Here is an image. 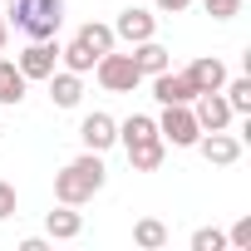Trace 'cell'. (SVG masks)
I'll return each mask as SVG.
<instances>
[{
  "label": "cell",
  "instance_id": "603a6c76",
  "mask_svg": "<svg viewBox=\"0 0 251 251\" xmlns=\"http://www.w3.org/2000/svg\"><path fill=\"white\" fill-rule=\"evenodd\" d=\"M202 10H207L212 20H236V15H241V0H202Z\"/></svg>",
  "mask_w": 251,
  "mask_h": 251
},
{
  "label": "cell",
  "instance_id": "4fadbf2b",
  "mask_svg": "<svg viewBox=\"0 0 251 251\" xmlns=\"http://www.w3.org/2000/svg\"><path fill=\"white\" fill-rule=\"evenodd\" d=\"M153 138H163V133H158V123L148 113H133V118L118 123V143L123 148H138V143H153Z\"/></svg>",
  "mask_w": 251,
  "mask_h": 251
},
{
  "label": "cell",
  "instance_id": "7402d4cb",
  "mask_svg": "<svg viewBox=\"0 0 251 251\" xmlns=\"http://www.w3.org/2000/svg\"><path fill=\"white\" fill-rule=\"evenodd\" d=\"M226 246V231H217V226H197L192 231V251H222Z\"/></svg>",
  "mask_w": 251,
  "mask_h": 251
},
{
  "label": "cell",
  "instance_id": "7c38bea8",
  "mask_svg": "<svg viewBox=\"0 0 251 251\" xmlns=\"http://www.w3.org/2000/svg\"><path fill=\"white\" fill-rule=\"evenodd\" d=\"M50 99H54V108H79V99H84V74H50Z\"/></svg>",
  "mask_w": 251,
  "mask_h": 251
},
{
  "label": "cell",
  "instance_id": "8992f818",
  "mask_svg": "<svg viewBox=\"0 0 251 251\" xmlns=\"http://www.w3.org/2000/svg\"><path fill=\"white\" fill-rule=\"evenodd\" d=\"M153 35H158V15H153V10H143V5L118 10V20H113V40L143 45V40H153Z\"/></svg>",
  "mask_w": 251,
  "mask_h": 251
},
{
  "label": "cell",
  "instance_id": "44dd1931",
  "mask_svg": "<svg viewBox=\"0 0 251 251\" xmlns=\"http://www.w3.org/2000/svg\"><path fill=\"white\" fill-rule=\"evenodd\" d=\"M133 241L148 246V251H158V246H168V226H163L158 217H143V222L133 226Z\"/></svg>",
  "mask_w": 251,
  "mask_h": 251
},
{
  "label": "cell",
  "instance_id": "9c48e42d",
  "mask_svg": "<svg viewBox=\"0 0 251 251\" xmlns=\"http://www.w3.org/2000/svg\"><path fill=\"white\" fill-rule=\"evenodd\" d=\"M79 143H84L89 153H108V148L118 143V123H113L108 113H89V118L79 123Z\"/></svg>",
  "mask_w": 251,
  "mask_h": 251
},
{
  "label": "cell",
  "instance_id": "6da1fadb",
  "mask_svg": "<svg viewBox=\"0 0 251 251\" xmlns=\"http://www.w3.org/2000/svg\"><path fill=\"white\" fill-rule=\"evenodd\" d=\"M108 182V168H103V153H79V158H69L59 173H54V197L64 202V207H84V202H94V192Z\"/></svg>",
  "mask_w": 251,
  "mask_h": 251
},
{
  "label": "cell",
  "instance_id": "d4e9b609",
  "mask_svg": "<svg viewBox=\"0 0 251 251\" xmlns=\"http://www.w3.org/2000/svg\"><path fill=\"white\" fill-rule=\"evenodd\" d=\"M5 217H15V187L0 182V222H5Z\"/></svg>",
  "mask_w": 251,
  "mask_h": 251
},
{
  "label": "cell",
  "instance_id": "e0dca14e",
  "mask_svg": "<svg viewBox=\"0 0 251 251\" xmlns=\"http://www.w3.org/2000/svg\"><path fill=\"white\" fill-rule=\"evenodd\" d=\"M163 153H168V143H163V138H153V143L128 148V163H133V173H158V168H163Z\"/></svg>",
  "mask_w": 251,
  "mask_h": 251
},
{
  "label": "cell",
  "instance_id": "4316f807",
  "mask_svg": "<svg viewBox=\"0 0 251 251\" xmlns=\"http://www.w3.org/2000/svg\"><path fill=\"white\" fill-rule=\"evenodd\" d=\"M0 54H5V15H0Z\"/></svg>",
  "mask_w": 251,
  "mask_h": 251
},
{
  "label": "cell",
  "instance_id": "52a82bcc",
  "mask_svg": "<svg viewBox=\"0 0 251 251\" xmlns=\"http://www.w3.org/2000/svg\"><path fill=\"white\" fill-rule=\"evenodd\" d=\"M192 118H197L202 133H217V128H226L236 113H231V103L222 99V89H212V94H197V99H192Z\"/></svg>",
  "mask_w": 251,
  "mask_h": 251
},
{
  "label": "cell",
  "instance_id": "d6986e66",
  "mask_svg": "<svg viewBox=\"0 0 251 251\" xmlns=\"http://www.w3.org/2000/svg\"><path fill=\"white\" fill-rule=\"evenodd\" d=\"M222 99L231 103V113H251V74H236L222 84Z\"/></svg>",
  "mask_w": 251,
  "mask_h": 251
},
{
  "label": "cell",
  "instance_id": "277c9868",
  "mask_svg": "<svg viewBox=\"0 0 251 251\" xmlns=\"http://www.w3.org/2000/svg\"><path fill=\"white\" fill-rule=\"evenodd\" d=\"M153 123H158L163 143H173V148H192L202 138L197 118H192V103H163V118H153Z\"/></svg>",
  "mask_w": 251,
  "mask_h": 251
},
{
  "label": "cell",
  "instance_id": "ac0fdd59",
  "mask_svg": "<svg viewBox=\"0 0 251 251\" xmlns=\"http://www.w3.org/2000/svg\"><path fill=\"white\" fill-rule=\"evenodd\" d=\"M84 50H94V54H108L113 50V25H99V20H89V25H79V35H74Z\"/></svg>",
  "mask_w": 251,
  "mask_h": 251
},
{
  "label": "cell",
  "instance_id": "ba28073f",
  "mask_svg": "<svg viewBox=\"0 0 251 251\" xmlns=\"http://www.w3.org/2000/svg\"><path fill=\"white\" fill-rule=\"evenodd\" d=\"M192 148H197L207 163H217V168H231V163L241 158V138H231L226 128H217V133H202Z\"/></svg>",
  "mask_w": 251,
  "mask_h": 251
},
{
  "label": "cell",
  "instance_id": "ffe728a7",
  "mask_svg": "<svg viewBox=\"0 0 251 251\" xmlns=\"http://www.w3.org/2000/svg\"><path fill=\"white\" fill-rule=\"evenodd\" d=\"M59 59H64V69H69V74H89V69L99 64V54H94V50H84L79 40H74V45H64V50H59Z\"/></svg>",
  "mask_w": 251,
  "mask_h": 251
},
{
  "label": "cell",
  "instance_id": "8fae6325",
  "mask_svg": "<svg viewBox=\"0 0 251 251\" xmlns=\"http://www.w3.org/2000/svg\"><path fill=\"white\" fill-rule=\"evenodd\" d=\"M153 99H158V103H192V99H197V89L187 84V74L163 69V74H153Z\"/></svg>",
  "mask_w": 251,
  "mask_h": 251
},
{
  "label": "cell",
  "instance_id": "5bb4252c",
  "mask_svg": "<svg viewBox=\"0 0 251 251\" xmlns=\"http://www.w3.org/2000/svg\"><path fill=\"white\" fill-rule=\"evenodd\" d=\"M45 231H50L54 241H74V236L84 231V217H79L74 207H64V202H59V212H50V217H45Z\"/></svg>",
  "mask_w": 251,
  "mask_h": 251
},
{
  "label": "cell",
  "instance_id": "2e32d148",
  "mask_svg": "<svg viewBox=\"0 0 251 251\" xmlns=\"http://www.w3.org/2000/svg\"><path fill=\"white\" fill-rule=\"evenodd\" d=\"M133 64H138L143 79H153V74L168 69V50H163L158 40H143V45H133Z\"/></svg>",
  "mask_w": 251,
  "mask_h": 251
},
{
  "label": "cell",
  "instance_id": "7a4b0ae2",
  "mask_svg": "<svg viewBox=\"0 0 251 251\" xmlns=\"http://www.w3.org/2000/svg\"><path fill=\"white\" fill-rule=\"evenodd\" d=\"M5 25H15L30 40H54L64 25V0H10Z\"/></svg>",
  "mask_w": 251,
  "mask_h": 251
},
{
  "label": "cell",
  "instance_id": "cb8c5ba5",
  "mask_svg": "<svg viewBox=\"0 0 251 251\" xmlns=\"http://www.w3.org/2000/svg\"><path fill=\"white\" fill-rule=\"evenodd\" d=\"M226 241H231L236 251H251V217H241V222L231 226V236H226Z\"/></svg>",
  "mask_w": 251,
  "mask_h": 251
},
{
  "label": "cell",
  "instance_id": "9a60e30c",
  "mask_svg": "<svg viewBox=\"0 0 251 251\" xmlns=\"http://www.w3.org/2000/svg\"><path fill=\"white\" fill-rule=\"evenodd\" d=\"M25 89H30V79L20 74V64H15V59H0V103H5V108L20 103Z\"/></svg>",
  "mask_w": 251,
  "mask_h": 251
},
{
  "label": "cell",
  "instance_id": "3957f363",
  "mask_svg": "<svg viewBox=\"0 0 251 251\" xmlns=\"http://www.w3.org/2000/svg\"><path fill=\"white\" fill-rule=\"evenodd\" d=\"M94 74H99V84L108 89V94H133L138 84H143V74H138V64H133V54H99V64H94Z\"/></svg>",
  "mask_w": 251,
  "mask_h": 251
},
{
  "label": "cell",
  "instance_id": "30bf717a",
  "mask_svg": "<svg viewBox=\"0 0 251 251\" xmlns=\"http://www.w3.org/2000/svg\"><path fill=\"white\" fill-rule=\"evenodd\" d=\"M182 74H187V84H192L197 94H212V89H222V84H226V64H222L217 54H202V59H192Z\"/></svg>",
  "mask_w": 251,
  "mask_h": 251
},
{
  "label": "cell",
  "instance_id": "484cf974",
  "mask_svg": "<svg viewBox=\"0 0 251 251\" xmlns=\"http://www.w3.org/2000/svg\"><path fill=\"white\" fill-rule=\"evenodd\" d=\"M153 5H158V10H163V15H182V10H187V5H192V0H153Z\"/></svg>",
  "mask_w": 251,
  "mask_h": 251
},
{
  "label": "cell",
  "instance_id": "5b68a950",
  "mask_svg": "<svg viewBox=\"0 0 251 251\" xmlns=\"http://www.w3.org/2000/svg\"><path fill=\"white\" fill-rule=\"evenodd\" d=\"M15 64H20V74L35 84V79H50L54 69H59V45L54 40H30L20 54H15Z\"/></svg>",
  "mask_w": 251,
  "mask_h": 251
}]
</instances>
